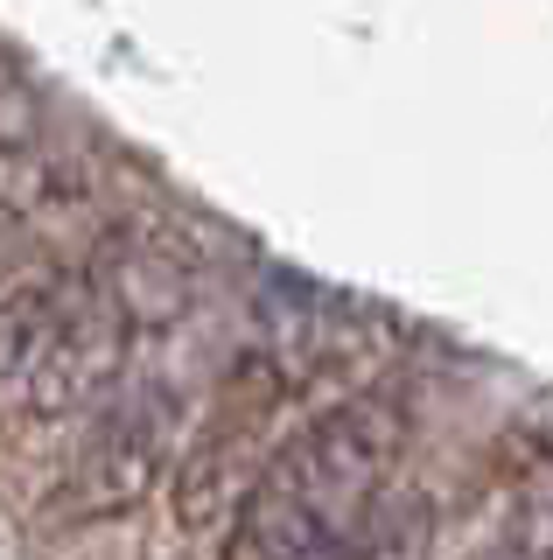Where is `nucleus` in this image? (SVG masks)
Instances as JSON below:
<instances>
[{
    "mask_svg": "<svg viewBox=\"0 0 553 560\" xmlns=\"http://www.w3.org/2000/svg\"><path fill=\"white\" fill-rule=\"evenodd\" d=\"M407 434H413V407L400 393H386V385H365V393L337 399L330 413H316L295 442L273 448L267 477H281L322 525L343 533L365 512L372 490L392 483V469L407 455Z\"/></svg>",
    "mask_w": 553,
    "mask_h": 560,
    "instance_id": "nucleus-1",
    "label": "nucleus"
},
{
    "mask_svg": "<svg viewBox=\"0 0 553 560\" xmlns=\"http://www.w3.org/2000/svg\"><path fill=\"white\" fill-rule=\"evenodd\" d=\"M176 420H183L176 393H133L106 407L98 428L84 434L57 504L71 518H119L133 504H148V490L176 469Z\"/></svg>",
    "mask_w": 553,
    "mask_h": 560,
    "instance_id": "nucleus-2",
    "label": "nucleus"
},
{
    "mask_svg": "<svg viewBox=\"0 0 553 560\" xmlns=\"http://www.w3.org/2000/svg\"><path fill=\"white\" fill-rule=\"evenodd\" d=\"M127 350H133V323L92 288V280H84V294H78V308L63 315L57 343H49L43 364L22 378V399L43 420H63V413L98 407V399L119 385V372H127Z\"/></svg>",
    "mask_w": 553,
    "mask_h": 560,
    "instance_id": "nucleus-3",
    "label": "nucleus"
},
{
    "mask_svg": "<svg viewBox=\"0 0 553 560\" xmlns=\"http://www.w3.org/2000/svg\"><path fill=\"white\" fill-rule=\"evenodd\" d=\"M92 288L106 294V302L133 323V337H141V329H162V323H176V315L189 308L197 273H189V259L168 238L127 232L119 245H106V267H98Z\"/></svg>",
    "mask_w": 553,
    "mask_h": 560,
    "instance_id": "nucleus-4",
    "label": "nucleus"
},
{
    "mask_svg": "<svg viewBox=\"0 0 553 560\" xmlns=\"http://www.w3.org/2000/svg\"><path fill=\"white\" fill-rule=\"evenodd\" d=\"M84 280L63 267H36V273H14L0 280V385L22 393V378L43 364V350L57 343L63 315L78 308Z\"/></svg>",
    "mask_w": 553,
    "mask_h": 560,
    "instance_id": "nucleus-5",
    "label": "nucleus"
},
{
    "mask_svg": "<svg viewBox=\"0 0 553 560\" xmlns=\"http://www.w3.org/2000/svg\"><path fill=\"white\" fill-rule=\"evenodd\" d=\"M435 498L421 483L392 477L386 490H372L365 512L337 533V560H427L435 553Z\"/></svg>",
    "mask_w": 553,
    "mask_h": 560,
    "instance_id": "nucleus-6",
    "label": "nucleus"
},
{
    "mask_svg": "<svg viewBox=\"0 0 553 560\" xmlns=\"http://www.w3.org/2000/svg\"><path fill=\"white\" fill-rule=\"evenodd\" d=\"M8 259H14V210L0 203V280H8Z\"/></svg>",
    "mask_w": 553,
    "mask_h": 560,
    "instance_id": "nucleus-7",
    "label": "nucleus"
}]
</instances>
